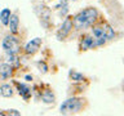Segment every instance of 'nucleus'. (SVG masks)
Instances as JSON below:
<instances>
[{"label": "nucleus", "instance_id": "20", "mask_svg": "<svg viewBox=\"0 0 124 116\" xmlns=\"http://www.w3.org/2000/svg\"><path fill=\"white\" fill-rule=\"evenodd\" d=\"M123 89H124V81H123Z\"/></svg>", "mask_w": 124, "mask_h": 116}, {"label": "nucleus", "instance_id": "10", "mask_svg": "<svg viewBox=\"0 0 124 116\" xmlns=\"http://www.w3.org/2000/svg\"><path fill=\"white\" fill-rule=\"evenodd\" d=\"M40 98H41V101L44 103H53L54 101H56V97H54V94H53V92L52 90H49V89H46V90H44L41 93V95H40Z\"/></svg>", "mask_w": 124, "mask_h": 116}, {"label": "nucleus", "instance_id": "8", "mask_svg": "<svg viewBox=\"0 0 124 116\" xmlns=\"http://www.w3.org/2000/svg\"><path fill=\"white\" fill-rule=\"evenodd\" d=\"M17 87H18V93L22 95L23 99L27 101L31 97V89L26 84H21V83H17Z\"/></svg>", "mask_w": 124, "mask_h": 116}, {"label": "nucleus", "instance_id": "11", "mask_svg": "<svg viewBox=\"0 0 124 116\" xmlns=\"http://www.w3.org/2000/svg\"><path fill=\"white\" fill-rule=\"evenodd\" d=\"M10 15H12V12H10V9H8V8H4V9L0 12V21H1V23L4 26H8Z\"/></svg>", "mask_w": 124, "mask_h": 116}, {"label": "nucleus", "instance_id": "13", "mask_svg": "<svg viewBox=\"0 0 124 116\" xmlns=\"http://www.w3.org/2000/svg\"><path fill=\"white\" fill-rule=\"evenodd\" d=\"M0 94H1L3 97H12L13 95V89H12V87L9 84H3L0 85Z\"/></svg>", "mask_w": 124, "mask_h": 116}, {"label": "nucleus", "instance_id": "5", "mask_svg": "<svg viewBox=\"0 0 124 116\" xmlns=\"http://www.w3.org/2000/svg\"><path fill=\"white\" fill-rule=\"evenodd\" d=\"M41 39L40 37H35V39H32L31 41H29L26 44V46H25V52L27 53V54H34V53H36L38 50H39V48H40V45H41Z\"/></svg>", "mask_w": 124, "mask_h": 116}, {"label": "nucleus", "instance_id": "19", "mask_svg": "<svg viewBox=\"0 0 124 116\" xmlns=\"http://www.w3.org/2000/svg\"><path fill=\"white\" fill-rule=\"evenodd\" d=\"M25 79H26L27 81H31V80H32V76H30V75H26V76H25Z\"/></svg>", "mask_w": 124, "mask_h": 116}, {"label": "nucleus", "instance_id": "2", "mask_svg": "<svg viewBox=\"0 0 124 116\" xmlns=\"http://www.w3.org/2000/svg\"><path fill=\"white\" fill-rule=\"evenodd\" d=\"M83 103L84 102L81 98H76V97L69 98L61 104L60 112L61 114H65V115L66 114H76V112H79L83 108Z\"/></svg>", "mask_w": 124, "mask_h": 116}, {"label": "nucleus", "instance_id": "14", "mask_svg": "<svg viewBox=\"0 0 124 116\" xmlns=\"http://www.w3.org/2000/svg\"><path fill=\"white\" fill-rule=\"evenodd\" d=\"M69 76H70V79H71L72 81H76V83H81V81L85 80L83 73H80L78 71H74V70H71V71L69 72Z\"/></svg>", "mask_w": 124, "mask_h": 116}, {"label": "nucleus", "instance_id": "16", "mask_svg": "<svg viewBox=\"0 0 124 116\" xmlns=\"http://www.w3.org/2000/svg\"><path fill=\"white\" fill-rule=\"evenodd\" d=\"M8 62L12 65H16V66H18L19 65V62H18V57H17V54H8Z\"/></svg>", "mask_w": 124, "mask_h": 116}, {"label": "nucleus", "instance_id": "18", "mask_svg": "<svg viewBox=\"0 0 124 116\" xmlns=\"http://www.w3.org/2000/svg\"><path fill=\"white\" fill-rule=\"evenodd\" d=\"M38 65H39V67H43V72H46V70H48V67H46V65L44 63V62H38Z\"/></svg>", "mask_w": 124, "mask_h": 116}, {"label": "nucleus", "instance_id": "4", "mask_svg": "<svg viewBox=\"0 0 124 116\" xmlns=\"http://www.w3.org/2000/svg\"><path fill=\"white\" fill-rule=\"evenodd\" d=\"M72 27H74L72 18H71V17H67L63 22H62L61 27H60V29H58V31H57V39H58V40H62V39L67 37L69 35H70V32H71Z\"/></svg>", "mask_w": 124, "mask_h": 116}, {"label": "nucleus", "instance_id": "9", "mask_svg": "<svg viewBox=\"0 0 124 116\" xmlns=\"http://www.w3.org/2000/svg\"><path fill=\"white\" fill-rule=\"evenodd\" d=\"M81 50H88V49H92V48H96V43H94V39L92 36H85L81 41Z\"/></svg>", "mask_w": 124, "mask_h": 116}, {"label": "nucleus", "instance_id": "7", "mask_svg": "<svg viewBox=\"0 0 124 116\" xmlns=\"http://www.w3.org/2000/svg\"><path fill=\"white\" fill-rule=\"evenodd\" d=\"M8 26H9V30L12 34H16L18 31V26H19V18L17 14H12L10 18H9V23H8Z\"/></svg>", "mask_w": 124, "mask_h": 116}, {"label": "nucleus", "instance_id": "6", "mask_svg": "<svg viewBox=\"0 0 124 116\" xmlns=\"http://www.w3.org/2000/svg\"><path fill=\"white\" fill-rule=\"evenodd\" d=\"M12 73H13V66L10 63L0 65V76H1V79H9Z\"/></svg>", "mask_w": 124, "mask_h": 116}, {"label": "nucleus", "instance_id": "12", "mask_svg": "<svg viewBox=\"0 0 124 116\" xmlns=\"http://www.w3.org/2000/svg\"><path fill=\"white\" fill-rule=\"evenodd\" d=\"M103 27V34H105V37L107 39V40H112V39L115 37V32H114V29L108 25V23H103L102 25Z\"/></svg>", "mask_w": 124, "mask_h": 116}, {"label": "nucleus", "instance_id": "3", "mask_svg": "<svg viewBox=\"0 0 124 116\" xmlns=\"http://www.w3.org/2000/svg\"><path fill=\"white\" fill-rule=\"evenodd\" d=\"M3 49L7 52V54H17L19 50V41L17 37L12 36V35H7L3 39L1 43Z\"/></svg>", "mask_w": 124, "mask_h": 116}, {"label": "nucleus", "instance_id": "1", "mask_svg": "<svg viewBox=\"0 0 124 116\" xmlns=\"http://www.w3.org/2000/svg\"><path fill=\"white\" fill-rule=\"evenodd\" d=\"M98 12L96 8H87V9L79 12L75 17L72 18L74 27L76 30H83L85 27H89L93 25V22L97 19Z\"/></svg>", "mask_w": 124, "mask_h": 116}, {"label": "nucleus", "instance_id": "17", "mask_svg": "<svg viewBox=\"0 0 124 116\" xmlns=\"http://www.w3.org/2000/svg\"><path fill=\"white\" fill-rule=\"evenodd\" d=\"M8 114H9V115H14V116H19V115H21V112L17 111V110H8Z\"/></svg>", "mask_w": 124, "mask_h": 116}, {"label": "nucleus", "instance_id": "15", "mask_svg": "<svg viewBox=\"0 0 124 116\" xmlns=\"http://www.w3.org/2000/svg\"><path fill=\"white\" fill-rule=\"evenodd\" d=\"M92 34L96 39L97 37H105V34H103V27L102 26H94L92 29Z\"/></svg>", "mask_w": 124, "mask_h": 116}]
</instances>
